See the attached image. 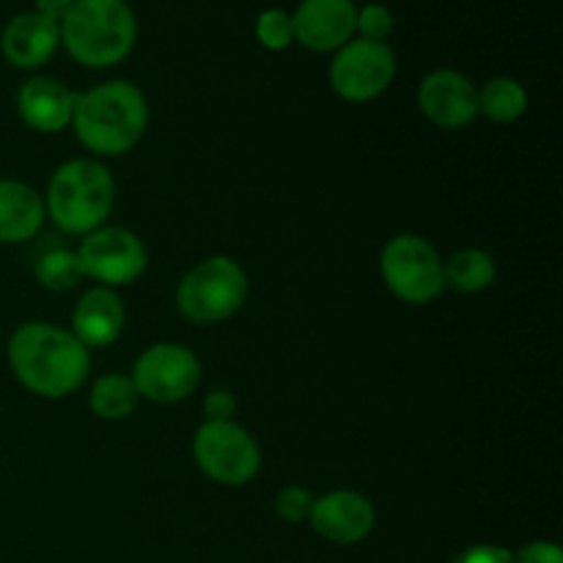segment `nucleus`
I'll return each mask as SVG.
<instances>
[{
  "mask_svg": "<svg viewBox=\"0 0 563 563\" xmlns=\"http://www.w3.org/2000/svg\"><path fill=\"white\" fill-rule=\"evenodd\" d=\"M58 27L66 53L91 69L121 64L137 36L135 14L126 0H75Z\"/></svg>",
  "mask_w": 563,
  "mask_h": 563,
  "instance_id": "4",
  "label": "nucleus"
},
{
  "mask_svg": "<svg viewBox=\"0 0 563 563\" xmlns=\"http://www.w3.org/2000/svg\"><path fill=\"white\" fill-rule=\"evenodd\" d=\"M396 77V55L385 42L355 38L335 49L330 86L346 102H372L383 97Z\"/></svg>",
  "mask_w": 563,
  "mask_h": 563,
  "instance_id": "10",
  "label": "nucleus"
},
{
  "mask_svg": "<svg viewBox=\"0 0 563 563\" xmlns=\"http://www.w3.org/2000/svg\"><path fill=\"white\" fill-rule=\"evenodd\" d=\"M44 220L42 192L20 179H0V245L36 240Z\"/></svg>",
  "mask_w": 563,
  "mask_h": 563,
  "instance_id": "17",
  "label": "nucleus"
},
{
  "mask_svg": "<svg viewBox=\"0 0 563 563\" xmlns=\"http://www.w3.org/2000/svg\"><path fill=\"white\" fill-rule=\"evenodd\" d=\"M256 36L262 42V47L273 49V53L286 49L295 42V22H291V14H286L280 9L262 11L256 20Z\"/></svg>",
  "mask_w": 563,
  "mask_h": 563,
  "instance_id": "22",
  "label": "nucleus"
},
{
  "mask_svg": "<svg viewBox=\"0 0 563 563\" xmlns=\"http://www.w3.org/2000/svg\"><path fill=\"white\" fill-rule=\"evenodd\" d=\"M33 275H36L38 284L47 291H71L80 286L82 269L77 251L66 245H47L36 253V262H33Z\"/></svg>",
  "mask_w": 563,
  "mask_h": 563,
  "instance_id": "21",
  "label": "nucleus"
},
{
  "mask_svg": "<svg viewBox=\"0 0 563 563\" xmlns=\"http://www.w3.org/2000/svg\"><path fill=\"white\" fill-rule=\"evenodd\" d=\"M443 278L445 289H454L460 295H482L498 278V264L493 253L484 247H462L443 262Z\"/></svg>",
  "mask_w": 563,
  "mask_h": 563,
  "instance_id": "18",
  "label": "nucleus"
},
{
  "mask_svg": "<svg viewBox=\"0 0 563 563\" xmlns=\"http://www.w3.org/2000/svg\"><path fill=\"white\" fill-rule=\"evenodd\" d=\"M130 377L141 399L154 405H179L201 385V361L190 346L159 341L135 357Z\"/></svg>",
  "mask_w": 563,
  "mask_h": 563,
  "instance_id": "8",
  "label": "nucleus"
},
{
  "mask_svg": "<svg viewBox=\"0 0 563 563\" xmlns=\"http://www.w3.org/2000/svg\"><path fill=\"white\" fill-rule=\"evenodd\" d=\"M9 366L22 388L42 399L77 394L91 374V350L53 322H25L9 339Z\"/></svg>",
  "mask_w": 563,
  "mask_h": 563,
  "instance_id": "1",
  "label": "nucleus"
},
{
  "mask_svg": "<svg viewBox=\"0 0 563 563\" xmlns=\"http://www.w3.org/2000/svg\"><path fill=\"white\" fill-rule=\"evenodd\" d=\"M58 44V22L47 20V16L36 14V11L16 14L14 20L5 25L3 36H0L3 58L9 60L11 66H16V69H38V66H44L55 55Z\"/></svg>",
  "mask_w": 563,
  "mask_h": 563,
  "instance_id": "16",
  "label": "nucleus"
},
{
  "mask_svg": "<svg viewBox=\"0 0 563 563\" xmlns=\"http://www.w3.org/2000/svg\"><path fill=\"white\" fill-rule=\"evenodd\" d=\"M418 108L438 130H465L478 119V88L462 71L434 69L418 86Z\"/></svg>",
  "mask_w": 563,
  "mask_h": 563,
  "instance_id": "11",
  "label": "nucleus"
},
{
  "mask_svg": "<svg viewBox=\"0 0 563 563\" xmlns=\"http://www.w3.org/2000/svg\"><path fill=\"white\" fill-rule=\"evenodd\" d=\"M517 563H563V553L555 542H531L526 548H520V553H515Z\"/></svg>",
  "mask_w": 563,
  "mask_h": 563,
  "instance_id": "27",
  "label": "nucleus"
},
{
  "mask_svg": "<svg viewBox=\"0 0 563 563\" xmlns=\"http://www.w3.org/2000/svg\"><path fill=\"white\" fill-rule=\"evenodd\" d=\"M192 460L220 487H245L262 471L256 438L236 421H203L192 438Z\"/></svg>",
  "mask_w": 563,
  "mask_h": 563,
  "instance_id": "7",
  "label": "nucleus"
},
{
  "mask_svg": "<svg viewBox=\"0 0 563 563\" xmlns=\"http://www.w3.org/2000/svg\"><path fill=\"white\" fill-rule=\"evenodd\" d=\"M137 405H141V396H137L135 383L130 374L121 372L102 374L88 394V407L99 421H124L137 410Z\"/></svg>",
  "mask_w": 563,
  "mask_h": 563,
  "instance_id": "19",
  "label": "nucleus"
},
{
  "mask_svg": "<svg viewBox=\"0 0 563 563\" xmlns=\"http://www.w3.org/2000/svg\"><path fill=\"white\" fill-rule=\"evenodd\" d=\"M234 412L236 399L229 390L218 388L203 396V416H207V421H234Z\"/></svg>",
  "mask_w": 563,
  "mask_h": 563,
  "instance_id": "26",
  "label": "nucleus"
},
{
  "mask_svg": "<svg viewBox=\"0 0 563 563\" xmlns=\"http://www.w3.org/2000/svg\"><path fill=\"white\" fill-rule=\"evenodd\" d=\"M352 3H355V0H352Z\"/></svg>",
  "mask_w": 563,
  "mask_h": 563,
  "instance_id": "29",
  "label": "nucleus"
},
{
  "mask_svg": "<svg viewBox=\"0 0 563 563\" xmlns=\"http://www.w3.org/2000/svg\"><path fill=\"white\" fill-rule=\"evenodd\" d=\"M126 324V308L119 291L108 286H91L80 295L71 311V333L88 346V350H102L119 341Z\"/></svg>",
  "mask_w": 563,
  "mask_h": 563,
  "instance_id": "15",
  "label": "nucleus"
},
{
  "mask_svg": "<svg viewBox=\"0 0 563 563\" xmlns=\"http://www.w3.org/2000/svg\"><path fill=\"white\" fill-rule=\"evenodd\" d=\"M71 132L93 159L121 157L143 141L148 130V99L135 82L108 80L77 93Z\"/></svg>",
  "mask_w": 563,
  "mask_h": 563,
  "instance_id": "2",
  "label": "nucleus"
},
{
  "mask_svg": "<svg viewBox=\"0 0 563 563\" xmlns=\"http://www.w3.org/2000/svg\"><path fill=\"white\" fill-rule=\"evenodd\" d=\"M247 300V273L231 256L198 262L176 286V308L192 324H218L242 311Z\"/></svg>",
  "mask_w": 563,
  "mask_h": 563,
  "instance_id": "5",
  "label": "nucleus"
},
{
  "mask_svg": "<svg viewBox=\"0 0 563 563\" xmlns=\"http://www.w3.org/2000/svg\"><path fill=\"white\" fill-rule=\"evenodd\" d=\"M379 275L396 300L427 306L445 291L443 258L438 247L418 234H396L379 253Z\"/></svg>",
  "mask_w": 563,
  "mask_h": 563,
  "instance_id": "6",
  "label": "nucleus"
},
{
  "mask_svg": "<svg viewBox=\"0 0 563 563\" xmlns=\"http://www.w3.org/2000/svg\"><path fill=\"white\" fill-rule=\"evenodd\" d=\"M44 212L69 236H86L108 225L115 207V181L102 159L77 157L58 165L47 181Z\"/></svg>",
  "mask_w": 563,
  "mask_h": 563,
  "instance_id": "3",
  "label": "nucleus"
},
{
  "mask_svg": "<svg viewBox=\"0 0 563 563\" xmlns=\"http://www.w3.org/2000/svg\"><path fill=\"white\" fill-rule=\"evenodd\" d=\"M313 500L317 495L311 493L308 487H300V484H286L278 495H275V515L280 517L284 522H308L313 509Z\"/></svg>",
  "mask_w": 563,
  "mask_h": 563,
  "instance_id": "23",
  "label": "nucleus"
},
{
  "mask_svg": "<svg viewBox=\"0 0 563 563\" xmlns=\"http://www.w3.org/2000/svg\"><path fill=\"white\" fill-rule=\"evenodd\" d=\"M82 278L97 280V286L121 289L146 273L148 251L135 231L124 225H102L91 234L80 236L77 245Z\"/></svg>",
  "mask_w": 563,
  "mask_h": 563,
  "instance_id": "9",
  "label": "nucleus"
},
{
  "mask_svg": "<svg viewBox=\"0 0 563 563\" xmlns=\"http://www.w3.org/2000/svg\"><path fill=\"white\" fill-rule=\"evenodd\" d=\"M75 5V0H36V14L47 16V20L58 22L69 14V9Z\"/></svg>",
  "mask_w": 563,
  "mask_h": 563,
  "instance_id": "28",
  "label": "nucleus"
},
{
  "mask_svg": "<svg viewBox=\"0 0 563 563\" xmlns=\"http://www.w3.org/2000/svg\"><path fill=\"white\" fill-rule=\"evenodd\" d=\"M308 522L324 542L350 548V544L363 542L374 531L377 511L366 495L355 493V489H333L313 500Z\"/></svg>",
  "mask_w": 563,
  "mask_h": 563,
  "instance_id": "12",
  "label": "nucleus"
},
{
  "mask_svg": "<svg viewBox=\"0 0 563 563\" xmlns=\"http://www.w3.org/2000/svg\"><path fill=\"white\" fill-rule=\"evenodd\" d=\"M357 9L352 0H302L291 14L295 42L311 53H333L355 33Z\"/></svg>",
  "mask_w": 563,
  "mask_h": 563,
  "instance_id": "13",
  "label": "nucleus"
},
{
  "mask_svg": "<svg viewBox=\"0 0 563 563\" xmlns=\"http://www.w3.org/2000/svg\"><path fill=\"white\" fill-rule=\"evenodd\" d=\"M355 31L361 38H372V42H383L390 31H394V14L385 5L372 3L366 9L357 11L355 16Z\"/></svg>",
  "mask_w": 563,
  "mask_h": 563,
  "instance_id": "24",
  "label": "nucleus"
},
{
  "mask_svg": "<svg viewBox=\"0 0 563 563\" xmlns=\"http://www.w3.org/2000/svg\"><path fill=\"white\" fill-rule=\"evenodd\" d=\"M528 110V91L515 77H493L478 88V115L493 124H515Z\"/></svg>",
  "mask_w": 563,
  "mask_h": 563,
  "instance_id": "20",
  "label": "nucleus"
},
{
  "mask_svg": "<svg viewBox=\"0 0 563 563\" xmlns=\"http://www.w3.org/2000/svg\"><path fill=\"white\" fill-rule=\"evenodd\" d=\"M77 93L55 77H31L16 93V113L31 130L55 135L71 126Z\"/></svg>",
  "mask_w": 563,
  "mask_h": 563,
  "instance_id": "14",
  "label": "nucleus"
},
{
  "mask_svg": "<svg viewBox=\"0 0 563 563\" xmlns=\"http://www.w3.org/2000/svg\"><path fill=\"white\" fill-rule=\"evenodd\" d=\"M451 563H517L515 553L498 544H473V548L462 550Z\"/></svg>",
  "mask_w": 563,
  "mask_h": 563,
  "instance_id": "25",
  "label": "nucleus"
}]
</instances>
